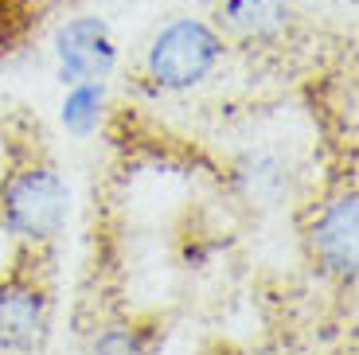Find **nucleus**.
Masks as SVG:
<instances>
[{"label":"nucleus","mask_w":359,"mask_h":355,"mask_svg":"<svg viewBox=\"0 0 359 355\" xmlns=\"http://www.w3.org/2000/svg\"><path fill=\"white\" fill-rule=\"evenodd\" d=\"M223 55V39L203 20H172L149 47V74L168 90L196 86Z\"/></svg>","instance_id":"nucleus-1"},{"label":"nucleus","mask_w":359,"mask_h":355,"mask_svg":"<svg viewBox=\"0 0 359 355\" xmlns=\"http://www.w3.org/2000/svg\"><path fill=\"white\" fill-rule=\"evenodd\" d=\"M0 211H4L8 231L20 239H51L67 219V187L51 168L16 172L0 196Z\"/></svg>","instance_id":"nucleus-2"},{"label":"nucleus","mask_w":359,"mask_h":355,"mask_svg":"<svg viewBox=\"0 0 359 355\" xmlns=\"http://www.w3.org/2000/svg\"><path fill=\"white\" fill-rule=\"evenodd\" d=\"M47 332V301L36 285L4 281L0 285V355L36 351Z\"/></svg>","instance_id":"nucleus-3"},{"label":"nucleus","mask_w":359,"mask_h":355,"mask_svg":"<svg viewBox=\"0 0 359 355\" xmlns=\"http://www.w3.org/2000/svg\"><path fill=\"white\" fill-rule=\"evenodd\" d=\"M114 39L98 16H82L59 32V67L67 82H90L114 71Z\"/></svg>","instance_id":"nucleus-4"},{"label":"nucleus","mask_w":359,"mask_h":355,"mask_svg":"<svg viewBox=\"0 0 359 355\" xmlns=\"http://www.w3.org/2000/svg\"><path fill=\"white\" fill-rule=\"evenodd\" d=\"M359 203L355 196H340L324 207V215L316 219L313 227V246L320 254V262L332 274L340 277H355V266H359Z\"/></svg>","instance_id":"nucleus-5"},{"label":"nucleus","mask_w":359,"mask_h":355,"mask_svg":"<svg viewBox=\"0 0 359 355\" xmlns=\"http://www.w3.org/2000/svg\"><path fill=\"white\" fill-rule=\"evenodd\" d=\"M226 20H231L243 36H269V32L281 27L285 8H281L278 0H231V4H226Z\"/></svg>","instance_id":"nucleus-6"},{"label":"nucleus","mask_w":359,"mask_h":355,"mask_svg":"<svg viewBox=\"0 0 359 355\" xmlns=\"http://www.w3.org/2000/svg\"><path fill=\"white\" fill-rule=\"evenodd\" d=\"M98 106H102V90L90 86V82H79L74 94L67 98V106H63L67 129H74V133H90L94 121H98Z\"/></svg>","instance_id":"nucleus-7"},{"label":"nucleus","mask_w":359,"mask_h":355,"mask_svg":"<svg viewBox=\"0 0 359 355\" xmlns=\"http://www.w3.org/2000/svg\"><path fill=\"white\" fill-rule=\"evenodd\" d=\"M90 355H144L141 347V336L129 328H109L98 336V344H94V351Z\"/></svg>","instance_id":"nucleus-8"}]
</instances>
